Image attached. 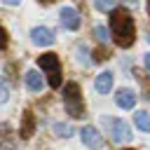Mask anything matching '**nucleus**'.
<instances>
[{
	"label": "nucleus",
	"mask_w": 150,
	"mask_h": 150,
	"mask_svg": "<svg viewBox=\"0 0 150 150\" xmlns=\"http://www.w3.org/2000/svg\"><path fill=\"white\" fill-rule=\"evenodd\" d=\"M110 38L117 47L127 49L134 45L136 40V26H134V19L131 14L124 9V7H117L110 12Z\"/></svg>",
	"instance_id": "1"
},
{
	"label": "nucleus",
	"mask_w": 150,
	"mask_h": 150,
	"mask_svg": "<svg viewBox=\"0 0 150 150\" xmlns=\"http://www.w3.org/2000/svg\"><path fill=\"white\" fill-rule=\"evenodd\" d=\"M61 96H63V108H66V112H68L70 117L82 120V117L87 115V110H84V101H82V89H80L77 82H66Z\"/></svg>",
	"instance_id": "2"
},
{
	"label": "nucleus",
	"mask_w": 150,
	"mask_h": 150,
	"mask_svg": "<svg viewBox=\"0 0 150 150\" xmlns=\"http://www.w3.org/2000/svg\"><path fill=\"white\" fill-rule=\"evenodd\" d=\"M38 66L45 70L47 82H49V87H52V89L61 87V80H63V77H61V63H59V56H56V54L47 52V54L38 56Z\"/></svg>",
	"instance_id": "3"
},
{
	"label": "nucleus",
	"mask_w": 150,
	"mask_h": 150,
	"mask_svg": "<svg viewBox=\"0 0 150 150\" xmlns=\"http://www.w3.org/2000/svg\"><path fill=\"white\" fill-rule=\"evenodd\" d=\"M103 124L110 129V138H112L115 143H127V141H131V127H129L124 120L103 117Z\"/></svg>",
	"instance_id": "4"
},
{
	"label": "nucleus",
	"mask_w": 150,
	"mask_h": 150,
	"mask_svg": "<svg viewBox=\"0 0 150 150\" xmlns=\"http://www.w3.org/2000/svg\"><path fill=\"white\" fill-rule=\"evenodd\" d=\"M80 136H82V143H84L89 150H101V148H103V136H101V131H98L96 127L87 124V127L80 131Z\"/></svg>",
	"instance_id": "5"
},
{
	"label": "nucleus",
	"mask_w": 150,
	"mask_h": 150,
	"mask_svg": "<svg viewBox=\"0 0 150 150\" xmlns=\"http://www.w3.org/2000/svg\"><path fill=\"white\" fill-rule=\"evenodd\" d=\"M0 150H16V131L7 122L0 124Z\"/></svg>",
	"instance_id": "6"
},
{
	"label": "nucleus",
	"mask_w": 150,
	"mask_h": 150,
	"mask_svg": "<svg viewBox=\"0 0 150 150\" xmlns=\"http://www.w3.org/2000/svg\"><path fill=\"white\" fill-rule=\"evenodd\" d=\"M59 16H61L63 28H68V30H77V28L82 26V19H80V14H77L73 7H63V9L59 12Z\"/></svg>",
	"instance_id": "7"
},
{
	"label": "nucleus",
	"mask_w": 150,
	"mask_h": 150,
	"mask_svg": "<svg viewBox=\"0 0 150 150\" xmlns=\"http://www.w3.org/2000/svg\"><path fill=\"white\" fill-rule=\"evenodd\" d=\"M30 38H33V42H35L38 47H49V45H54V33H52L49 28H45V26L33 28V30H30Z\"/></svg>",
	"instance_id": "8"
},
{
	"label": "nucleus",
	"mask_w": 150,
	"mask_h": 150,
	"mask_svg": "<svg viewBox=\"0 0 150 150\" xmlns=\"http://www.w3.org/2000/svg\"><path fill=\"white\" fill-rule=\"evenodd\" d=\"M33 131H35V115H33V110H23L21 127H19V136L28 141V138L33 136Z\"/></svg>",
	"instance_id": "9"
},
{
	"label": "nucleus",
	"mask_w": 150,
	"mask_h": 150,
	"mask_svg": "<svg viewBox=\"0 0 150 150\" xmlns=\"http://www.w3.org/2000/svg\"><path fill=\"white\" fill-rule=\"evenodd\" d=\"M115 101H117V105H120V108H124V110H131V108L136 105V94H134L131 89L122 87V89H117V94H115Z\"/></svg>",
	"instance_id": "10"
},
{
	"label": "nucleus",
	"mask_w": 150,
	"mask_h": 150,
	"mask_svg": "<svg viewBox=\"0 0 150 150\" xmlns=\"http://www.w3.org/2000/svg\"><path fill=\"white\" fill-rule=\"evenodd\" d=\"M26 87H28V91L40 94V91H42V87H45L42 75H40L38 70H28V73H26Z\"/></svg>",
	"instance_id": "11"
},
{
	"label": "nucleus",
	"mask_w": 150,
	"mask_h": 150,
	"mask_svg": "<svg viewBox=\"0 0 150 150\" xmlns=\"http://www.w3.org/2000/svg\"><path fill=\"white\" fill-rule=\"evenodd\" d=\"M94 87H96V91H98V94H108V91L112 89V73H110V70H103V73L96 77Z\"/></svg>",
	"instance_id": "12"
},
{
	"label": "nucleus",
	"mask_w": 150,
	"mask_h": 150,
	"mask_svg": "<svg viewBox=\"0 0 150 150\" xmlns=\"http://www.w3.org/2000/svg\"><path fill=\"white\" fill-rule=\"evenodd\" d=\"M134 124H136L141 131L150 134V112H145V110H138V112L134 115Z\"/></svg>",
	"instance_id": "13"
},
{
	"label": "nucleus",
	"mask_w": 150,
	"mask_h": 150,
	"mask_svg": "<svg viewBox=\"0 0 150 150\" xmlns=\"http://www.w3.org/2000/svg\"><path fill=\"white\" fill-rule=\"evenodd\" d=\"M134 75H136V80L141 82V89H143V98H148V101H150V80H148V75H145L141 68H134Z\"/></svg>",
	"instance_id": "14"
},
{
	"label": "nucleus",
	"mask_w": 150,
	"mask_h": 150,
	"mask_svg": "<svg viewBox=\"0 0 150 150\" xmlns=\"http://www.w3.org/2000/svg\"><path fill=\"white\" fill-rule=\"evenodd\" d=\"M52 129H54V134H56V136H61V138H68V136H73V127H70V124L54 122V124H52Z\"/></svg>",
	"instance_id": "15"
},
{
	"label": "nucleus",
	"mask_w": 150,
	"mask_h": 150,
	"mask_svg": "<svg viewBox=\"0 0 150 150\" xmlns=\"http://www.w3.org/2000/svg\"><path fill=\"white\" fill-rule=\"evenodd\" d=\"M94 38H96L98 45H108V40H110V35H108V30H105L103 26H96V28H94Z\"/></svg>",
	"instance_id": "16"
},
{
	"label": "nucleus",
	"mask_w": 150,
	"mask_h": 150,
	"mask_svg": "<svg viewBox=\"0 0 150 150\" xmlns=\"http://www.w3.org/2000/svg\"><path fill=\"white\" fill-rule=\"evenodd\" d=\"M91 56H94V63H103V61L108 59V52H105V47L101 45L98 49H94V52H91Z\"/></svg>",
	"instance_id": "17"
},
{
	"label": "nucleus",
	"mask_w": 150,
	"mask_h": 150,
	"mask_svg": "<svg viewBox=\"0 0 150 150\" xmlns=\"http://www.w3.org/2000/svg\"><path fill=\"white\" fill-rule=\"evenodd\" d=\"M94 7L98 12H112V0H94Z\"/></svg>",
	"instance_id": "18"
},
{
	"label": "nucleus",
	"mask_w": 150,
	"mask_h": 150,
	"mask_svg": "<svg viewBox=\"0 0 150 150\" xmlns=\"http://www.w3.org/2000/svg\"><path fill=\"white\" fill-rule=\"evenodd\" d=\"M7 98H9V89H7V84L0 80V103H5Z\"/></svg>",
	"instance_id": "19"
},
{
	"label": "nucleus",
	"mask_w": 150,
	"mask_h": 150,
	"mask_svg": "<svg viewBox=\"0 0 150 150\" xmlns=\"http://www.w3.org/2000/svg\"><path fill=\"white\" fill-rule=\"evenodd\" d=\"M7 42H9V40H7V30L0 26V49H5V47H7Z\"/></svg>",
	"instance_id": "20"
},
{
	"label": "nucleus",
	"mask_w": 150,
	"mask_h": 150,
	"mask_svg": "<svg viewBox=\"0 0 150 150\" xmlns=\"http://www.w3.org/2000/svg\"><path fill=\"white\" fill-rule=\"evenodd\" d=\"M143 61H145V68H148V73H150V54H145V56H143Z\"/></svg>",
	"instance_id": "21"
},
{
	"label": "nucleus",
	"mask_w": 150,
	"mask_h": 150,
	"mask_svg": "<svg viewBox=\"0 0 150 150\" xmlns=\"http://www.w3.org/2000/svg\"><path fill=\"white\" fill-rule=\"evenodd\" d=\"M2 2H5V5H12V7H14V5H19L21 0H2Z\"/></svg>",
	"instance_id": "22"
},
{
	"label": "nucleus",
	"mask_w": 150,
	"mask_h": 150,
	"mask_svg": "<svg viewBox=\"0 0 150 150\" xmlns=\"http://www.w3.org/2000/svg\"><path fill=\"white\" fill-rule=\"evenodd\" d=\"M124 5H131V7H136V0H122Z\"/></svg>",
	"instance_id": "23"
},
{
	"label": "nucleus",
	"mask_w": 150,
	"mask_h": 150,
	"mask_svg": "<svg viewBox=\"0 0 150 150\" xmlns=\"http://www.w3.org/2000/svg\"><path fill=\"white\" fill-rule=\"evenodd\" d=\"M38 2H40V5H52L54 0H38Z\"/></svg>",
	"instance_id": "24"
},
{
	"label": "nucleus",
	"mask_w": 150,
	"mask_h": 150,
	"mask_svg": "<svg viewBox=\"0 0 150 150\" xmlns=\"http://www.w3.org/2000/svg\"><path fill=\"white\" fill-rule=\"evenodd\" d=\"M145 9H148V21H150V0L145 2Z\"/></svg>",
	"instance_id": "25"
},
{
	"label": "nucleus",
	"mask_w": 150,
	"mask_h": 150,
	"mask_svg": "<svg viewBox=\"0 0 150 150\" xmlns=\"http://www.w3.org/2000/svg\"><path fill=\"white\" fill-rule=\"evenodd\" d=\"M148 42H150V35H148Z\"/></svg>",
	"instance_id": "26"
},
{
	"label": "nucleus",
	"mask_w": 150,
	"mask_h": 150,
	"mask_svg": "<svg viewBox=\"0 0 150 150\" xmlns=\"http://www.w3.org/2000/svg\"><path fill=\"white\" fill-rule=\"evenodd\" d=\"M127 150H131V148H127Z\"/></svg>",
	"instance_id": "27"
}]
</instances>
